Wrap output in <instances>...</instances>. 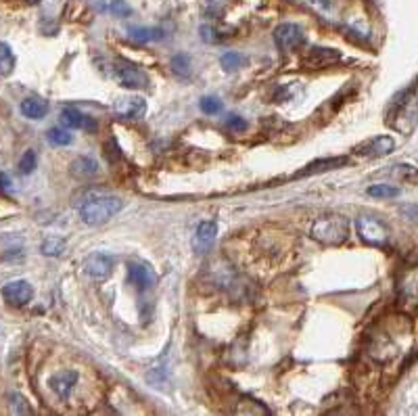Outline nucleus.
I'll list each match as a JSON object with an SVG mask.
<instances>
[{"label":"nucleus","mask_w":418,"mask_h":416,"mask_svg":"<svg viewBox=\"0 0 418 416\" xmlns=\"http://www.w3.org/2000/svg\"><path fill=\"white\" fill-rule=\"evenodd\" d=\"M122 199L113 195H90L80 205V218L88 226H101L122 211Z\"/></svg>","instance_id":"f257e3e1"},{"label":"nucleus","mask_w":418,"mask_h":416,"mask_svg":"<svg viewBox=\"0 0 418 416\" xmlns=\"http://www.w3.org/2000/svg\"><path fill=\"white\" fill-rule=\"evenodd\" d=\"M310 237L326 247H337L349 239V220L339 214H326L314 220Z\"/></svg>","instance_id":"f03ea898"},{"label":"nucleus","mask_w":418,"mask_h":416,"mask_svg":"<svg viewBox=\"0 0 418 416\" xmlns=\"http://www.w3.org/2000/svg\"><path fill=\"white\" fill-rule=\"evenodd\" d=\"M109 74L124 88L138 90V88H147L149 86V76L138 65L130 63L128 59L115 57L113 61H109Z\"/></svg>","instance_id":"7ed1b4c3"},{"label":"nucleus","mask_w":418,"mask_h":416,"mask_svg":"<svg viewBox=\"0 0 418 416\" xmlns=\"http://www.w3.org/2000/svg\"><path fill=\"white\" fill-rule=\"evenodd\" d=\"M355 228L360 239L370 247H387L389 245V228L374 216H360L355 220Z\"/></svg>","instance_id":"20e7f679"},{"label":"nucleus","mask_w":418,"mask_h":416,"mask_svg":"<svg viewBox=\"0 0 418 416\" xmlns=\"http://www.w3.org/2000/svg\"><path fill=\"white\" fill-rule=\"evenodd\" d=\"M397 303L405 312L418 310V268H410L397 282Z\"/></svg>","instance_id":"39448f33"},{"label":"nucleus","mask_w":418,"mask_h":416,"mask_svg":"<svg viewBox=\"0 0 418 416\" xmlns=\"http://www.w3.org/2000/svg\"><path fill=\"white\" fill-rule=\"evenodd\" d=\"M303 42H305V34H303V28L297 24H280L274 30V45L284 55L301 49Z\"/></svg>","instance_id":"423d86ee"},{"label":"nucleus","mask_w":418,"mask_h":416,"mask_svg":"<svg viewBox=\"0 0 418 416\" xmlns=\"http://www.w3.org/2000/svg\"><path fill=\"white\" fill-rule=\"evenodd\" d=\"M113 268H115V257L109 255V253H103V251L90 253V255L84 259V264H82L84 274H86L88 278L97 280V282L107 280V278L111 276Z\"/></svg>","instance_id":"0eeeda50"},{"label":"nucleus","mask_w":418,"mask_h":416,"mask_svg":"<svg viewBox=\"0 0 418 416\" xmlns=\"http://www.w3.org/2000/svg\"><path fill=\"white\" fill-rule=\"evenodd\" d=\"M395 107V128L399 130L401 122H410V128H414L416 120H418V95H416V86H410L405 93L399 95V101L393 103Z\"/></svg>","instance_id":"6e6552de"},{"label":"nucleus","mask_w":418,"mask_h":416,"mask_svg":"<svg viewBox=\"0 0 418 416\" xmlns=\"http://www.w3.org/2000/svg\"><path fill=\"white\" fill-rule=\"evenodd\" d=\"M395 149V141L391 136H372L364 143H360L353 153L362 155V157H385L389 153H393Z\"/></svg>","instance_id":"1a4fd4ad"},{"label":"nucleus","mask_w":418,"mask_h":416,"mask_svg":"<svg viewBox=\"0 0 418 416\" xmlns=\"http://www.w3.org/2000/svg\"><path fill=\"white\" fill-rule=\"evenodd\" d=\"M3 297L7 303L22 307V305L30 303V299L34 297V289L28 280H11L3 287Z\"/></svg>","instance_id":"9d476101"},{"label":"nucleus","mask_w":418,"mask_h":416,"mask_svg":"<svg viewBox=\"0 0 418 416\" xmlns=\"http://www.w3.org/2000/svg\"><path fill=\"white\" fill-rule=\"evenodd\" d=\"M147 109V101L143 97H122L113 103V115L118 120H134L140 118Z\"/></svg>","instance_id":"9b49d317"},{"label":"nucleus","mask_w":418,"mask_h":416,"mask_svg":"<svg viewBox=\"0 0 418 416\" xmlns=\"http://www.w3.org/2000/svg\"><path fill=\"white\" fill-rule=\"evenodd\" d=\"M61 122L67 128L74 130H84V132H95L99 128L97 120H93L90 115H86L84 111H80L78 107H63L61 109Z\"/></svg>","instance_id":"f8f14e48"},{"label":"nucleus","mask_w":418,"mask_h":416,"mask_svg":"<svg viewBox=\"0 0 418 416\" xmlns=\"http://www.w3.org/2000/svg\"><path fill=\"white\" fill-rule=\"evenodd\" d=\"M341 59V55L332 49H322V47H314L310 49V53H305L303 57V65L307 70H322V67H328L332 63H337Z\"/></svg>","instance_id":"ddd939ff"},{"label":"nucleus","mask_w":418,"mask_h":416,"mask_svg":"<svg viewBox=\"0 0 418 416\" xmlns=\"http://www.w3.org/2000/svg\"><path fill=\"white\" fill-rule=\"evenodd\" d=\"M216 234H218V224L214 220H205L197 226L195 239H193V249L197 253H207L214 243H216Z\"/></svg>","instance_id":"4468645a"},{"label":"nucleus","mask_w":418,"mask_h":416,"mask_svg":"<svg viewBox=\"0 0 418 416\" xmlns=\"http://www.w3.org/2000/svg\"><path fill=\"white\" fill-rule=\"evenodd\" d=\"M155 280H157L155 272L149 266H145L140 262H130L128 264V282L134 285L136 289H140V291L151 289L155 285Z\"/></svg>","instance_id":"2eb2a0df"},{"label":"nucleus","mask_w":418,"mask_h":416,"mask_svg":"<svg viewBox=\"0 0 418 416\" xmlns=\"http://www.w3.org/2000/svg\"><path fill=\"white\" fill-rule=\"evenodd\" d=\"M78 378H80V374L76 370H61L51 378V387L59 397H67L72 393V389L76 387Z\"/></svg>","instance_id":"dca6fc26"},{"label":"nucleus","mask_w":418,"mask_h":416,"mask_svg":"<svg viewBox=\"0 0 418 416\" xmlns=\"http://www.w3.org/2000/svg\"><path fill=\"white\" fill-rule=\"evenodd\" d=\"M349 159L347 157H328V159H318V161H312L310 166H305L297 176H310V174H322V172H328V170H337V168H343L347 166Z\"/></svg>","instance_id":"f3484780"},{"label":"nucleus","mask_w":418,"mask_h":416,"mask_svg":"<svg viewBox=\"0 0 418 416\" xmlns=\"http://www.w3.org/2000/svg\"><path fill=\"white\" fill-rule=\"evenodd\" d=\"M22 113L30 120H42L49 113V103L40 97H28L22 103Z\"/></svg>","instance_id":"a211bd4d"},{"label":"nucleus","mask_w":418,"mask_h":416,"mask_svg":"<svg viewBox=\"0 0 418 416\" xmlns=\"http://www.w3.org/2000/svg\"><path fill=\"white\" fill-rule=\"evenodd\" d=\"M128 34L132 40L143 42V45H151V42H159L166 38V32L159 28H128Z\"/></svg>","instance_id":"6ab92c4d"},{"label":"nucleus","mask_w":418,"mask_h":416,"mask_svg":"<svg viewBox=\"0 0 418 416\" xmlns=\"http://www.w3.org/2000/svg\"><path fill=\"white\" fill-rule=\"evenodd\" d=\"M72 174L76 178H95L99 174V163L90 157H78L72 163Z\"/></svg>","instance_id":"aec40b11"},{"label":"nucleus","mask_w":418,"mask_h":416,"mask_svg":"<svg viewBox=\"0 0 418 416\" xmlns=\"http://www.w3.org/2000/svg\"><path fill=\"white\" fill-rule=\"evenodd\" d=\"M15 70V55L9 45L0 42V76H9Z\"/></svg>","instance_id":"412c9836"},{"label":"nucleus","mask_w":418,"mask_h":416,"mask_svg":"<svg viewBox=\"0 0 418 416\" xmlns=\"http://www.w3.org/2000/svg\"><path fill=\"white\" fill-rule=\"evenodd\" d=\"M42 253L45 255H49V257H59L61 253H65V249H67V243L61 239V237H49L45 243H42Z\"/></svg>","instance_id":"4be33fe9"},{"label":"nucleus","mask_w":418,"mask_h":416,"mask_svg":"<svg viewBox=\"0 0 418 416\" xmlns=\"http://www.w3.org/2000/svg\"><path fill=\"white\" fill-rule=\"evenodd\" d=\"M368 195L374 199H395L399 197V189L391 184H372L368 186Z\"/></svg>","instance_id":"5701e85b"},{"label":"nucleus","mask_w":418,"mask_h":416,"mask_svg":"<svg viewBox=\"0 0 418 416\" xmlns=\"http://www.w3.org/2000/svg\"><path fill=\"white\" fill-rule=\"evenodd\" d=\"M47 138H49V143L55 145V147H67V145L74 143L72 132H67V130H63V128H51L49 134H47Z\"/></svg>","instance_id":"b1692460"},{"label":"nucleus","mask_w":418,"mask_h":416,"mask_svg":"<svg viewBox=\"0 0 418 416\" xmlns=\"http://www.w3.org/2000/svg\"><path fill=\"white\" fill-rule=\"evenodd\" d=\"M220 65L226 70V72H236L245 65V57L241 53H224L222 59H220Z\"/></svg>","instance_id":"393cba45"},{"label":"nucleus","mask_w":418,"mask_h":416,"mask_svg":"<svg viewBox=\"0 0 418 416\" xmlns=\"http://www.w3.org/2000/svg\"><path fill=\"white\" fill-rule=\"evenodd\" d=\"M199 107H201V111L205 115H216V113L222 111V101L218 97H203L201 103H199Z\"/></svg>","instance_id":"a878e982"},{"label":"nucleus","mask_w":418,"mask_h":416,"mask_svg":"<svg viewBox=\"0 0 418 416\" xmlns=\"http://www.w3.org/2000/svg\"><path fill=\"white\" fill-rule=\"evenodd\" d=\"M9 399H11V410H13L15 414H32V408L28 406V399H26L24 395L11 393Z\"/></svg>","instance_id":"bb28decb"},{"label":"nucleus","mask_w":418,"mask_h":416,"mask_svg":"<svg viewBox=\"0 0 418 416\" xmlns=\"http://www.w3.org/2000/svg\"><path fill=\"white\" fill-rule=\"evenodd\" d=\"M36 163H38L36 153L34 151H26L24 157H22V161H19V172L28 176V174H32L36 170Z\"/></svg>","instance_id":"cd10ccee"},{"label":"nucleus","mask_w":418,"mask_h":416,"mask_svg":"<svg viewBox=\"0 0 418 416\" xmlns=\"http://www.w3.org/2000/svg\"><path fill=\"white\" fill-rule=\"evenodd\" d=\"M172 70H174L176 74H182V76H186V74H188V70H191V59H188L184 53L176 55V57L172 59Z\"/></svg>","instance_id":"c85d7f7f"},{"label":"nucleus","mask_w":418,"mask_h":416,"mask_svg":"<svg viewBox=\"0 0 418 416\" xmlns=\"http://www.w3.org/2000/svg\"><path fill=\"white\" fill-rule=\"evenodd\" d=\"M109 9H111V13L118 15V17H128V15H132V9L124 3V0H111Z\"/></svg>","instance_id":"c756f323"},{"label":"nucleus","mask_w":418,"mask_h":416,"mask_svg":"<svg viewBox=\"0 0 418 416\" xmlns=\"http://www.w3.org/2000/svg\"><path fill=\"white\" fill-rule=\"evenodd\" d=\"M226 126L232 132H243V130H247V120H243L241 115H228Z\"/></svg>","instance_id":"7c9ffc66"},{"label":"nucleus","mask_w":418,"mask_h":416,"mask_svg":"<svg viewBox=\"0 0 418 416\" xmlns=\"http://www.w3.org/2000/svg\"><path fill=\"white\" fill-rule=\"evenodd\" d=\"M9 186H11V178L0 172V191H9Z\"/></svg>","instance_id":"2f4dec72"},{"label":"nucleus","mask_w":418,"mask_h":416,"mask_svg":"<svg viewBox=\"0 0 418 416\" xmlns=\"http://www.w3.org/2000/svg\"><path fill=\"white\" fill-rule=\"evenodd\" d=\"M314 3H318V5H324V7H328V0H314Z\"/></svg>","instance_id":"473e14b6"}]
</instances>
